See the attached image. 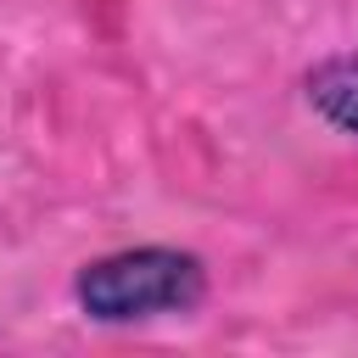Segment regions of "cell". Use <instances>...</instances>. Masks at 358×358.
Listing matches in <instances>:
<instances>
[{
    "mask_svg": "<svg viewBox=\"0 0 358 358\" xmlns=\"http://www.w3.org/2000/svg\"><path fill=\"white\" fill-rule=\"evenodd\" d=\"M207 263L190 246L145 241V246H117L73 274V302L90 324H140V319H168V313H196L207 302Z\"/></svg>",
    "mask_w": 358,
    "mask_h": 358,
    "instance_id": "6da1fadb",
    "label": "cell"
},
{
    "mask_svg": "<svg viewBox=\"0 0 358 358\" xmlns=\"http://www.w3.org/2000/svg\"><path fill=\"white\" fill-rule=\"evenodd\" d=\"M302 101L341 134L358 140V50H330L302 73Z\"/></svg>",
    "mask_w": 358,
    "mask_h": 358,
    "instance_id": "7a4b0ae2",
    "label": "cell"
}]
</instances>
